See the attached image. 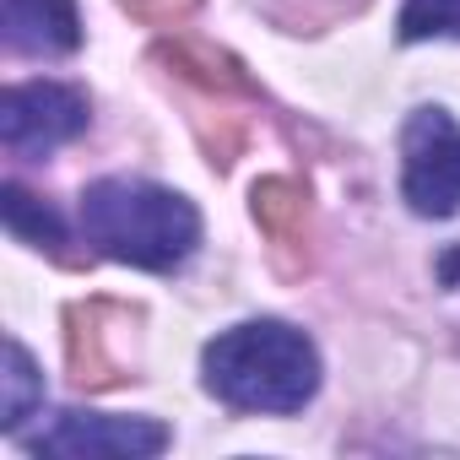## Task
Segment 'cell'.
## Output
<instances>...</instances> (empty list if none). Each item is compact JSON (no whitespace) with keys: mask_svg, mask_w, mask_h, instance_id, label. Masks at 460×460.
Listing matches in <instances>:
<instances>
[{"mask_svg":"<svg viewBox=\"0 0 460 460\" xmlns=\"http://www.w3.org/2000/svg\"><path fill=\"white\" fill-rule=\"evenodd\" d=\"M66 325H71V331H66L71 379L87 385V390L119 385V379H125V358L109 352V336L125 331V325H136V314L119 309V304H109V298H93V304H76V309L66 314Z\"/></svg>","mask_w":460,"mask_h":460,"instance_id":"cell-6","label":"cell"},{"mask_svg":"<svg viewBox=\"0 0 460 460\" xmlns=\"http://www.w3.org/2000/svg\"><path fill=\"white\" fill-rule=\"evenodd\" d=\"M401 39H460V0H406L401 6Z\"/></svg>","mask_w":460,"mask_h":460,"instance_id":"cell-12","label":"cell"},{"mask_svg":"<svg viewBox=\"0 0 460 460\" xmlns=\"http://www.w3.org/2000/svg\"><path fill=\"white\" fill-rule=\"evenodd\" d=\"M401 195L417 217H455L460 211V125L428 103L401 130Z\"/></svg>","mask_w":460,"mask_h":460,"instance_id":"cell-3","label":"cell"},{"mask_svg":"<svg viewBox=\"0 0 460 460\" xmlns=\"http://www.w3.org/2000/svg\"><path fill=\"white\" fill-rule=\"evenodd\" d=\"M206 390L234 411H304L320 390V352L304 331L282 320H244L222 331L206 358Z\"/></svg>","mask_w":460,"mask_h":460,"instance_id":"cell-1","label":"cell"},{"mask_svg":"<svg viewBox=\"0 0 460 460\" xmlns=\"http://www.w3.org/2000/svg\"><path fill=\"white\" fill-rule=\"evenodd\" d=\"M87 93L66 82H22L0 98V141L12 157H44L87 130Z\"/></svg>","mask_w":460,"mask_h":460,"instance_id":"cell-4","label":"cell"},{"mask_svg":"<svg viewBox=\"0 0 460 460\" xmlns=\"http://www.w3.org/2000/svg\"><path fill=\"white\" fill-rule=\"evenodd\" d=\"M163 55L173 60L179 76L200 82L206 93H244V98L255 93L239 60H227V55H217V49H206V44H173V49H163Z\"/></svg>","mask_w":460,"mask_h":460,"instance_id":"cell-9","label":"cell"},{"mask_svg":"<svg viewBox=\"0 0 460 460\" xmlns=\"http://www.w3.org/2000/svg\"><path fill=\"white\" fill-rule=\"evenodd\" d=\"M33 455H114V460H141L168 449V428L152 417H98V411H60L44 433L28 438Z\"/></svg>","mask_w":460,"mask_h":460,"instance_id":"cell-5","label":"cell"},{"mask_svg":"<svg viewBox=\"0 0 460 460\" xmlns=\"http://www.w3.org/2000/svg\"><path fill=\"white\" fill-rule=\"evenodd\" d=\"M82 234L98 255L141 266V271H173L200 244V211L152 179H98L82 195Z\"/></svg>","mask_w":460,"mask_h":460,"instance_id":"cell-2","label":"cell"},{"mask_svg":"<svg viewBox=\"0 0 460 460\" xmlns=\"http://www.w3.org/2000/svg\"><path fill=\"white\" fill-rule=\"evenodd\" d=\"M0 379H6V406H0L6 417H0V428H6V433H17V428L28 422V411L44 401L39 363H33V352H28L22 341H6V374H0Z\"/></svg>","mask_w":460,"mask_h":460,"instance_id":"cell-11","label":"cell"},{"mask_svg":"<svg viewBox=\"0 0 460 460\" xmlns=\"http://www.w3.org/2000/svg\"><path fill=\"white\" fill-rule=\"evenodd\" d=\"M6 44L17 55H71L82 44L76 0H6Z\"/></svg>","mask_w":460,"mask_h":460,"instance_id":"cell-7","label":"cell"},{"mask_svg":"<svg viewBox=\"0 0 460 460\" xmlns=\"http://www.w3.org/2000/svg\"><path fill=\"white\" fill-rule=\"evenodd\" d=\"M6 227H12L17 239H28L33 250H49V255L66 250V227H60V217H55L44 200H33L22 184H6Z\"/></svg>","mask_w":460,"mask_h":460,"instance_id":"cell-10","label":"cell"},{"mask_svg":"<svg viewBox=\"0 0 460 460\" xmlns=\"http://www.w3.org/2000/svg\"><path fill=\"white\" fill-rule=\"evenodd\" d=\"M125 12H130L136 22L163 28V22H184V17L195 12V0H125Z\"/></svg>","mask_w":460,"mask_h":460,"instance_id":"cell-13","label":"cell"},{"mask_svg":"<svg viewBox=\"0 0 460 460\" xmlns=\"http://www.w3.org/2000/svg\"><path fill=\"white\" fill-rule=\"evenodd\" d=\"M250 200H255V222L266 227L277 244L304 239V227H309V195H304V184H293V179H261Z\"/></svg>","mask_w":460,"mask_h":460,"instance_id":"cell-8","label":"cell"}]
</instances>
